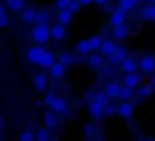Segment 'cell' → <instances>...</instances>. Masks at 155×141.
I'll use <instances>...</instances> for the list:
<instances>
[{
  "instance_id": "cell-19",
  "label": "cell",
  "mask_w": 155,
  "mask_h": 141,
  "mask_svg": "<svg viewBox=\"0 0 155 141\" xmlns=\"http://www.w3.org/2000/svg\"><path fill=\"white\" fill-rule=\"evenodd\" d=\"M128 35H129V29H128L126 24H122V26H116V27H113V37H114L116 40H119V41L126 40Z\"/></svg>"
},
{
  "instance_id": "cell-20",
  "label": "cell",
  "mask_w": 155,
  "mask_h": 141,
  "mask_svg": "<svg viewBox=\"0 0 155 141\" xmlns=\"http://www.w3.org/2000/svg\"><path fill=\"white\" fill-rule=\"evenodd\" d=\"M140 15H141V18L146 20V21H155V5L147 3V5L141 9Z\"/></svg>"
},
{
  "instance_id": "cell-10",
  "label": "cell",
  "mask_w": 155,
  "mask_h": 141,
  "mask_svg": "<svg viewBox=\"0 0 155 141\" xmlns=\"http://www.w3.org/2000/svg\"><path fill=\"white\" fill-rule=\"evenodd\" d=\"M37 15H38V12L34 8H25L20 12V18H21V21L25 24H35L37 23Z\"/></svg>"
},
{
  "instance_id": "cell-29",
  "label": "cell",
  "mask_w": 155,
  "mask_h": 141,
  "mask_svg": "<svg viewBox=\"0 0 155 141\" xmlns=\"http://www.w3.org/2000/svg\"><path fill=\"white\" fill-rule=\"evenodd\" d=\"M134 97V90L132 88H128V87H122V91H120V100H123V102H129L131 99Z\"/></svg>"
},
{
  "instance_id": "cell-15",
  "label": "cell",
  "mask_w": 155,
  "mask_h": 141,
  "mask_svg": "<svg viewBox=\"0 0 155 141\" xmlns=\"http://www.w3.org/2000/svg\"><path fill=\"white\" fill-rule=\"evenodd\" d=\"M117 114L122 117V118H129L132 117L134 114V105L131 102H122L117 108Z\"/></svg>"
},
{
  "instance_id": "cell-27",
  "label": "cell",
  "mask_w": 155,
  "mask_h": 141,
  "mask_svg": "<svg viewBox=\"0 0 155 141\" xmlns=\"http://www.w3.org/2000/svg\"><path fill=\"white\" fill-rule=\"evenodd\" d=\"M58 62H61L64 67H68L74 62V56L68 52H64V53H59L58 55Z\"/></svg>"
},
{
  "instance_id": "cell-38",
  "label": "cell",
  "mask_w": 155,
  "mask_h": 141,
  "mask_svg": "<svg viewBox=\"0 0 155 141\" xmlns=\"http://www.w3.org/2000/svg\"><path fill=\"white\" fill-rule=\"evenodd\" d=\"M55 97H56V94H55V93H52V91H50V93H47V94H46V97H44V105H46V106H50V105H52V102L55 100Z\"/></svg>"
},
{
  "instance_id": "cell-25",
  "label": "cell",
  "mask_w": 155,
  "mask_h": 141,
  "mask_svg": "<svg viewBox=\"0 0 155 141\" xmlns=\"http://www.w3.org/2000/svg\"><path fill=\"white\" fill-rule=\"evenodd\" d=\"M90 52H93V49H91V44L88 40H81L76 44V53L85 56V55H90Z\"/></svg>"
},
{
  "instance_id": "cell-22",
  "label": "cell",
  "mask_w": 155,
  "mask_h": 141,
  "mask_svg": "<svg viewBox=\"0 0 155 141\" xmlns=\"http://www.w3.org/2000/svg\"><path fill=\"white\" fill-rule=\"evenodd\" d=\"M153 85L152 84H144V85H140L137 88V97L138 99H146V97H150L152 93H153Z\"/></svg>"
},
{
  "instance_id": "cell-33",
  "label": "cell",
  "mask_w": 155,
  "mask_h": 141,
  "mask_svg": "<svg viewBox=\"0 0 155 141\" xmlns=\"http://www.w3.org/2000/svg\"><path fill=\"white\" fill-rule=\"evenodd\" d=\"M20 141H35L37 139V136H35V133L32 132V130H23L21 133H20V138H18Z\"/></svg>"
},
{
  "instance_id": "cell-12",
  "label": "cell",
  "mask_w": 155,
  "mask_h": 141,
  "mask_svg": "<svg viewBox=\"0 0 155 141\" xmlns=\"http://www.w3.org/2000/svg\"><path fill=\"white\" fill-rule=\"evenodd\" d=\"M123 85L125 87H128V88H132V90H137L138 87H140V82H141V78L137 75V73H128V75H125V78H123Z\"/></svg>"
},
{
  "instance_id": "cell-16",
  "label": "cell",
  "mask_w": 155,
  "mask_h": 141,
  "mask_svg": "<svg viewBox=\"0 0 155 141\" xmlns=\"http://www.w3.org/2000/svg\"><path fill=\"white\" fill-rule=\"evenodd\" d=\"M117 44L113 41V40H104V43H102V47H101V53L104 55V56H110V55H113L116 50H117Z\"/></svg>"
},
{
  "instance_id": "cell-11",
  "label": "cell",
  "mask_w": 155,
  "mask_h": 141,
  "mask_svg": "<svg viewBox=\"0 0 155 141\" xmlns=\"http://www.w3.org/2000/svg\"><path fill=\"white\" fill-rule=\"evenodd\" d=\"M137 68H138V62H137L134 58H129V56H128L126 59H123L122 64H120V70H122L125 75H128V73H135Z\"/></svg>"
},
{
  "instance_id": "cell-13",
  "label": "cell",
  "mask_w": 155,
  "mask_h": 141,
  "mask_svg": "<svg viewBox=\"0 0 155 141\" xmlns=\"http://www.w3.org/2000/svg\"><path fill=\"white\" fill-rule=\"evenodd\" d=\"M87 64H88L91 68H102L104 64H105L104 55H102V53H90L88 58H87Z\"/></svg>"
},
{
  "instance_id": "cell-8",
  "label": "cell",
  "mask_w": 155,
  "mask_h": 141,
  "mask_svg": "<svg viewBox=\"0 0 155 141\" xmlns=\"http://www.w3.org/2000/svg\"><path fill=\"white\" fill-rule=\"evenodd\" d=\"M125 21H126V12L122 11V9L117 6V8L111 12V15H110V24H111L113 27H116V26L125 24Z\"/></svg>"
},
{
  "instance_id": "cell-2",
  "label": "cell",
  "mask_w": 155,
  "mask_h": 141,
  "mask_svg": "<svg viewBox=\"0 0 155 141\" xmlns=\"http://www.w3.org/2000/svg\"><path fill=\"white\" fill-rule=\"evenodd\" d=\"M138 68L144 75H153L155 73V56L152 55H143L138 59Z\"/></svg>"
},
{
  "instance_id": "cell-9",
  "label": "cell",
  "mask_w": 155,
  "mask_h": 141,
  "mask_svg": "<svg viewBox=\"0 0 155 141\" xmlns=\"http://www.w3.org/2000/svg\"><path fill=\"white\" fill-rule=\"evenodd\" d=\"M50 35H52V40L55 41H62L67 35V30H65V26L61 24L59 21L50 24Z\"/></svg>"
},
{
  "instance_id": "cell-14",
  "label": "cell",
  "mask_w": 155,
  "mask_h": 141,
  "mask_svg": "<svg viewBox=\"0 0 155 141\" xmlns=\"http://www.w3.org/2000/svg\"><path fill=\"white\" fill-rule=\"evenodd\" d=\"M32 82H34V87H35V90H37L38 93L46 91V88H47V76H46L44 73L35 75L34 79H32Z\"/></svg>"
},
{
  "instance_id": "cell-46",
  "label": "cell",
  "mask_w": 155,
  "mask_h": 141,
  "mask_svg": "<svg viewBox=\"0 0 155 141\" xmlns=\"http://www.w3.org/2000/svg\"><path fill=\"white\" fill-rule=\"evenodd\" d=\"M50 141H58V139H56V138H52V139H50Z\"/></svg>"
},
{
  "instance_id": "cell-35",
  "label": "cell",
  "mask_w": 155,
  "mask_h": 141,
  "mask_svg": "<svg viewBox=\"0 0 155 141\" xmlns=\"http://www.w3.org/2000/svg\"><path fill=\"white\" fill-rule=\"evenodd\" d=\"M73 0H56V9L58 11H62V9H68L70 3Z\"/></svg>"
},
{
  "instance_id": "cell-17",
  "label": "cell",
  "mask_w": 155,
  "mask_h": 141,
  "mask_svg": "<svg viewBox=\"0 0 155 141\" xmlns=\"http://www.w3.org/2000/svg\"><path fill=\"white\" fill-rule=\"evenodd\" d=\"M64 73H65V67H64L61 62H58V61L49 68V75H50L53 79H61V78L64 76Z\"/></svg>"
},
{
  "instance_id": "cell-36",
  "label": "cell",
  "mask_w": 155,
  "mask_h": 141,
  "mask_svg": "<svg viewBox=\"0 0 155 141\" xmlns=\"http://www.w3.org/2000/svg\"><path fill=\"white\" fill-rule=\"evenodd\" d=\"M37 23H38V24H49V14H46V12H38V15H37Z\"/></svg>"
},
{
  "instance_id": "cell-7",
  "label": "cell",
  "mask_w": 155,
  "mask_h": 141,
  "mask_svg": "<svg viewBox=\"0 0 155 141\" xmlns=\"http://www.w3.org/2000/svg\"><path fill=\"white\" fill-rule=\"evenodd\" d=\"M126 58H128V55H126V49H125V47H117V50H116L113 55L107 56V62L111 64V65L114 67V65H120L122 61L126 59Z\"/></svg>"
},
{
  "instance_id": "cell-39",
  "label": "cell",
  "mask_w": 155,
  "mask_h": 141,
  "mask_svg": "<svg viewBox=\"0 0 155 141\" xmlns=\"http://www.w3.org/2000/svg\"><path fill=\"white\" fill-rule=\"evenodd\" d=\"M84 132H85V136L91 138V136H93V133H94V126H93V124H85Z\"/></svg>"
},
{
  "instance_id": "cell-28",
  "label": "cell",
  "mask_w": 155,
  "mask_h": 141,
  "mask_svg": "<svg viewBox=\"0 0 155 141\" xmlns=\"http://www.w3.org/2000/svg\"><path fill=\"white\" fill-rule=\"evenodd\" d=\"M8 8L3 5V6H0V27L2 29H6L8 24H9V17H8Z\"/></svg>"
},
{
  "instance_id": "cell-6",
  "label": "cell",
  "mask_w": 155,
  "mask_h": 141,
  "mask_svg": "<svg viewBox=\"0 0 155 141\" xmlns=\"http://www.w3.org/2000/svg\"><path fill=\"white\" fill-rule=\"evenodd\" d=\"M49 108H50L53 112L59 114V115H65V114H67V111H68L67 100H65L64 97H59V96H56V97H55V100L52 102V105H50Z\"/></svg>"
},
{
  "instance_id": "cell-30",
  "label": "cell",
  "mask_w": 155,
  "mask_h": 141,
  "mask_svg": "<svg viewBox=\"0 0 155 141\" xmlns=\"http://www.w3.org/2000/svg\"><path fill=\"white\" fill-rule=\"evenodd\" d=\"M88 41H90V44H91L93 52H94V50H101L102 43H104V40H102V37H101V35H93V37H90V38H88Z\"/></svg>"
},
{
  "instance_id": "cell-3",
  "label": "cell",
  "mask_w": 155,
  "mask_h": 141,
  "mask_svg": "<svg viewBox=\"0 0 155 141\" xmlns=\"http://www.w3.org/2000/svg\"><path fill=\"white\" fill-rule=\"evenodd\" d=\"M44 53H46V50H44L43 47H40V46H32V47L28 49V52H26V58H28V61H29L31 64L40 65V62H41Z\"/></svg>"
},
{
  "instance_id": "cell-37",
  "label": "cell",
  "mask_w": 155,
  "mask_h": 141,
  "mask_svg": "<svg viewBox=\"0 0 155 141\" xmlns=\"http://www.w3.org/2000/svg\"><path fill=\"white\" fill-rule=\"evenodd\" d=\"M81 3H79V0H73V2L70 3V6H68V9L73 12V14H76V12H79V9H81Z\"/></svg>"
},
{
  "instance_id": "cell-18",
  "label": "cell",
  "mask_w": 155,
  "mask_h": 141,
  "mask_svg": "<svg viewBox=\"0 0 155 141\" xmlns=\"http://www.w3.org/2000/svg\"><path fill=\"white\" fill-rule=\"evenodd\" d=\"M5 6L11 12H21L26 8L25 6V0H5Z\"/></svg>"
},
{
  "instance_id": "cell-4",
  "label": "cell",
  "mask_w": 155,
  "mask_h": 141,
  "mask_svg": "<svg viewBox=\"0 0 155 141\" xmlns=\"http://www.w3.org/2000/svg\"><path fill=\"white\" fill-rule=\"evenodd\" d=\"M88 112L91 115V118L94 120H101L104 115H105V106L102 103H99L97 100H90L88 102Z\"/></svg>"
},
{
  "instance_id": "cell-42",
  "label": "cell",
  "mask_w": 155,
  "mask_h": 141,
  "mask_svg": "<svg viewBox=\"0 0 155 141\" xmlns=\"http://www.w3.org/2000/svg\"><path fill=\"white\" fill-rule=\"evenodd\" d=\"M79 3H81L82 6H88V5L93 3V0H79Z\"/></svg>"
},
{
  "instance_id": "cell-44",
  "label": "cell",
  "mask_w": 155,
  "mask_h": 141,
  "mask_svg": "<svg viewBox=\"0 0 155 141\" xmlns=\"http://www.w3.org/2000/svg\"><path fill=\"white\" fill-rule=\"evenodd\" d=\"M44 105V100L41 102V100H37V106H43Z\"/></svg>"
},
{
  "instance_id": "cell-40",
  "label": "cell",
  "mask_w": 155,
  "mask_h": 141,
  "mask_svg": "<svg viewBox=\"0 0 155 141\" xmlns=\"http://www.w3.org/2000/svg\"><path fill=\"white\" fill-rule=\"evenodd\" d=\"M104 75H105V76L113 75V65H111V64H108L107 67H104Z\"/></svg>"
},
{
  "instance_id": "cell-34",
  "label": "cell",
  "mask_w": 155,
  "mask_h": 141,
  "mask_svg": "<svg viewBox=\"0 0 155 141\" xmlns=\"http://www.w3.org/2000/svg\"><path fill=\"white\" fill-rule=\"evenodd\" d=\"M117 108H119V106H116V105H113V103H108V105L105 106V117H113L114 114H117Z\"/></svg>"
},
{
  "instance_id": "cell-26",
  "label": "cell",
  "mask_w": 155,
  "mask_h": 141,
  "mask_svg": "<svg viewBox=\"0 0 155 141\" xmlns=\"http://www.w3.org/2000/svg\"><path fill=\"white\" fill-rule=\"evenodd\" d=\"M56 61H58V58H55V55L52 52H47L46 50V53H44V56H43V59L40 62V67L41 68H50Z\"/></svg>"
},
{
  "instance_id": "cell-41",
  "label": "cell",
  "mask_w": 155,
  "mask_h": 141,
  "mask_svg": "<svg viewBox=\"0 0 155 141\" xmlns=\"http://www.w3.org/2000/svg\"><path fill=\"white\" fill-rule=\"evenodd\" d=\"M93 3H96V5H99V6H105V5L108 3V0H93Z\"/></svg>"
},
{
  "instance_id": "cell-5",
  "label": "cell",
  "mask_w": 155,
  "mask_h": 141,
  "mask_svg": "<svg viewBox=\"0 0 155 141\" xmlns=\"http://www.w3.org/2000/svg\"><path fill=\"white\" fill-rule=\"evenodd\" d=\"M104 91H105V94H107L111 100H114V99H119V97H120L122 87H120V84H119V82L111 81V82H107V84H105Z\"/></svg>"
},
{
  "instance_id": "cell-32",
  "label": "cell",
  "mask_w": 155,
  "mask_h": 141,
  "mask_svg": "<svg viewBox=\"0 0 155 141\" xmlns=\"http://www.w3.org/2000/svg\"><path fill=\"white\" fill-rule=\"evenodd\" d=\"M93 99H94V100H97L99 103H102L104 106H107V105L110 103V100H111V99L105 94V91H102V93H96V94L93 96Z\"/></svg>"
},
{
  "instance_id": "cell-21",
  "label": "cell",
  "mask_w": 155,
  "mask_h": 141,
  "mask_svg": "<svg viewBox=\"0 0 155 141\" xmlns=\"http://www.w3.org/2000/svg\"><path fill=\"white\" fill-rule=\"evenodd\" d=\"M71 18H73V12H71L70 9H62V11H59L58 15H56V21H59V23L64 24V26H68V24L71 23Z\"/></svg>"
},
{
  "instance_id": "cell-45",
  "label": "cell",
  "mask_w": 155,
  "mask_h": 141,
  "mask_svg": "<svg viewBox=\"0 0 155 141\" xmlns=\"http://www.w3.org/2000/svg\"><path fill=\"white\" fill-rule=\"evenodd\" d=\"M146 3H150V5H155V0H146Z\"/></svg>"
},
{
  "instance_id": "cell-24",
  "label": "cell",
  "mask_w": 155,
  "mask_h": 141,
  "mask_svg": "<svg viewBox=\"0 0 155 141\" xmlns=\"http://www.w3.org/2000/svg\"><path fill=\"white\" fill-rule=\"evenodd\" d=\"M56 112H50V111H47V112H44V115H43V120H44V126L47 127V129H53L56 124H58V118H56V115H55Z\"/></svg>"
},
{
  "instance_id": "cell-43",
  "label": "cell",
  "mask_w": 155,
  "mask_h": 141,
  "mask_svg": "<svg viewBox=\"0 0 155 141\" xmlns=\"http://www.w3.org/2000/svg\"><path fill=\"white\" fill-rule=\"evenodd\" d=\"M0 126H2V129L5 127V118L2 117V118H0Z\"/></svg>"
},
{
  "instance_id": "cell-31",
  "label": "cell",
  "mask_w": 155,
  "mask_h": 141,
  "mask_svg": "<svg viewBox=\"0 0 155 141\" xmlns=\"http://www.w3.org/2000/svg\"><path fill=\"white\" fill-rule=\"evenodd\" d=\"M49 130H50V129H47V127H41V129H38L37 133H35L37 141H50L52 138H50V135H49Z\"/></svg>"
},
{
  "instance_id": "cell-1",
  "label": "cell",
  "mask_w": 155,
  "mask_h": 141,
  "mask_svg": "<svg viewBox=\"0 0 155 141\" xmlns=\"http://www.w3.org/2000/svg\"><path fill=\"white\" fill-rule=\"evenodd\" d=\"M31 38L34 40V43L37 44H47L49 40H52L50 35V26L49 24H35L31 30Z\"/></svg>"
},
{
  "instance_id": "cell-47",
  "label": "cell",
  "mask_w": 155,
  "mask_h": 141,
  "mask_svg": "<svg viewBox=\"0 0 155 141\" xmlns=\"http://www.w3.org/2000/svg\"><path fill=\"white\" fill-rule=\"evenodd\" d=\"M137 141H147V139H137Z\"/></svg>"
},
{
  "instance_id": "cell-23",
  "label": "cell",
  "mask_w": 155,
  "mask_h": 141,
  "mask_svg": "<svg viewBox=\"0 0 155 141\" xmlns=\"http://www.w3.org/2000/svg\"><path fill=\"white\" fill-rule=\"evenodd\" d=\"M141 0H119V8L128 14V12L134 11V8H137Z\"/></svg>"
}]
</instances>
